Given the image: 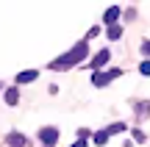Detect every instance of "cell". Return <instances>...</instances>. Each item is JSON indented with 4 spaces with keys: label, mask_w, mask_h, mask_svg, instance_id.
Returning <instances> with one entry per match:
<instances>
[{
    "label": "cell",
    "mask_w": 150,
    "mask_h": 147,
    "mask_svg": "<svg viewBox=\"0 0 150 147\" xmlns=\"http://www.w3.org/2000/svg\"><path fill=\"white\" fill-rule=\"evenodd\" d=\"M86 53H89V44H86V42H78L67 56H61V58L50 61V67H53V70H70V67L81 64V61H86Z\"/></svg>",
    "instance_id": "obj_1"
},
{
    "label": "cell",
    "mask_w": 150,
    "mask_h": 147,
    "mask_svg": "<svg viewBox=\"0 0 150 147\" xmlns=\"http://www.w3.org/2000/svg\"><path fill=\"white\" fill-rule=\"evenodd\" d=\"M120 75H122L120 70H108V72H95L92 83H95V86H106L108 81H114V78H120Z\"/></svg>",
    "instance_id": "obj_2"
},
{
    "label": "cell",
    "mask_w": 150,
    "mask_h": 147,
    "mask_svg": "<svg viewBox=\"0 0 150 147\" xmlns=\"http://www.w3.org/2000/svg\"><path fill=\"white\" fill-rule=\"evenodd\" d=\"M39 139H42V142L47 144V147H53V144H56V139H59V131H56V128H42Z\"/></svg>",
    "instance_id": "obj_3"
},
{
    "label": "cell",
    "mask_w": 150,
    "mask_h": 147,
    "mask_svg": "<svg viewBox=\"0 0 150 147\" xmlns=\"http://www.w3.org/2000/svg\"><path fill=\"white\" fill-rule=\"evenodd\" d=\"M108 56H111L108 50H100V53H97L95 58H92V67H95V72H97V70H100V67H103V64L108 61Z\"/></svg>",
    "instance_id": "obj_4"
},
{
    "label": "cell",
    "mask_w": 150,
    "mask_h": 147,
    "mask_svg": "<svg viewBox=\"0 0 150 147\" xmlns=\"http://www.w3.org/2000/svg\"><path fill=\"white\" fill-rule=\"evenodd\" d=\"M117 17H120V6H111V8L106 11V17H103V20H106L108 25H114V22H117Z\"/></svg>",
    "instance_id": "obj_5"
},
{
    "label": "cell",
    "mask_w": 150,
    "mask_h": 147,
    "mask_svg": "<svg viewBox=\"0 0 150 147\" xmlns=\"http://www.w3.org/2000/svg\"><path fill=\"white\" fill-rule=\"evenodd\" d=\"M8 144L11 147H25V136L22 133H8Z\"/></svg>",
    "instance_id": "obj_6"
},
{
    "label": "cell",
    "mask_w": 150,
    "mask_h": 147,
    "mask_svg": "<svg viewBox=\"0 0 150 147\" xmlns=\"http://www.w3.org/2000/svg\"><path fill=\"white\" fill-rule=\"evenodd\" d=\"M33 78H36V70H25V72L17 75V81H20V83H28V81H33Z\"/></svg>",
    "instance_id": "obj_7"
},
{
    "label": "cell",
    "mask_w": 150,
    "mask_h": 147,
    "mask_svg": "<svg viewBox=\"0 0 150 147\" xmlns=\"http://www.w3.org/2000/svg\"><path fill=\"white\" fill-rule=\"evenodd\" d=\"M17 100H20V92H17V89H8V92H6V103L17 106Z\"/></svg>",
    "instance_id": "obj_8"
},
{
    "label": "cell",
    "mask_w": 150,
    "mask_h": 147,
    "mask_svg": "<svg viewBox=\"0 0 150 147\" xmlns=\"http://www.w3.org/2000/svg\"><path fill=\"white\" fill-rule=\"evenodd\" d=\"M122 131H125L122 122H114V125H108V131H106V133H122Z\"/></svg>",
    "instance_id": "obj_9"
},
{
    "label": "cell",
    "mask_w": 150,
    "mask_h": 147,
    "mask_svg": "<svg viewBox=\"0 0 150 147\" xmlns=\"http://www.w3.org/2000/svg\"><path fill=\"white\" fill-rule=\"evenodd\" d=\"M120 33H122V31H120L117 25H111V28H108V39H120Z\"/></svg>",
    "instance_id": "obj_10"
},
{
    "label": "cell",
    "mask_w": 150,
    "mask_h": 147,
    "mask_svg": "<svg viewBox=\"0 0 150 147\" xmlns=\"http://www.w3.org/2000/svg\"><path fill=\"white\" fill-rule=\"evenodd\" d=\"M106 139H108V133H106V131L95 133V142H97V144H106Z\"/></svg>",
    "instance_id": "obj_11"
},
{
    "label": "cell",
    "mask_w": 150,
    "mask_h": 147,
    "mask_svg": "<svg viewBox=\"0 0 150 147\" xmlns=\"http://www.w3.org/2000/svg\"><path fill=\"white\" fill-rule=\"evenodd\" d=\"M134 139H136V142H145V131H142V128H136V131H134Z\"/></svg>",
    "instance_id": "obj_12"
},
{
    "label": "cell",
    "mask_w": 150,
    "mask_h": 147,
    "mask_svg": "<svg viewBox=\"0 0 150 147\" xmlns=\"http://www.w3.org/2000/svg\"><path fill=\"white\" fill-rule=\"evenodd\" d=\"M142 75H150V61H145V64H142Z\"/></svg>",
    "instance_id": "obj_13"
},
{
    "label": "cell",
    "mask_w": 150,
    "mask_h": 147,
    "mask_svg": "<svg viewBox=\"0 0 150 147\" xmlns=\"http://www.w3.org/2000/svg\"><path fill=\"white\" fill-rule=\"evenodd\" d=\"M142 53H145V56H150V42H145V44H142Z\"/></svg>",
    "instance_id": "obj_14"
},
{
    "label": "cell",
    "mask_w": 150,
    "mask_h": 147,
    "mask_svg": "<svg viewBox=\"0 0 150 147\" xmlns=\"http://www.w3.org/2000/svg\"><path fill=\"white\" fill-rule=\"evenodd\" d=\"M72 147H86V144H83V142H75V144H72Z\"/></svg>",
    "instance_id": "obj_15"
}]
</instances>
